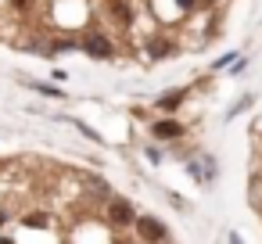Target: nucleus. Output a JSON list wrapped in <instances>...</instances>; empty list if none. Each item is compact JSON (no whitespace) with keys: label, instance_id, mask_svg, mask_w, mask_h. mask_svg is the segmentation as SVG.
Returning a JSON list of instances; mask_svg holds the SVG:
<instances>
[{"label":"nucleus","instance_id":"6","mask_svg":"<svg viewBox=\"0 0 262 244\" xmlns=\"http://www.w3.org/2000/svg\"><path fill=\"white\" fill-rule=\"evenodd\" d=\"M172 51H176V47H172L169 40H155V43H151V54H155V58H169Z\"/></svg>","mask_w":262,"mask_h":244},{"label":"nucleus","instance_id":"5","mask_svg":"<svg viewBox=\"0 0 262 244\" xmlns=\"http://www.w3.org/2000/svg\"><path fill=\"white\" fill-rule=\"evenodd\" d=\"M108 11H112L119 22H129V4H126V0H108Z\"/></svg>","mask_w":262,"mask_h":244},{"label":"nucleus","instance_id":"1","mask_svg":"<svg viewBox=\"0 0 262 244\" xmlns=\"http://www.w3.org/2000/svg\"><path fill=\"white\" fill-rule=\"evenodd\" d=\"M79 47H83L90 58H97V61L115 58V43H112V40H108V33H101V29H86V33L79 36Z\"/></svg>","mask_w":262,"mask_h":244},{"label":"nucleus","instance_id":"9","mask_svg":"<svg viewBox=\"0 0 262 244\" xmlns=\"http://www.w3.org/2000/svg\"><path fill=\"white\" fill-rule=\"evenodd\" d=\"M180 8H183V11H190V8H198V0H180Z\"/></svg>","mask_w":262,"mask_h":244},{"label":"nucleus","instance_id":"3","mask_svg":"<svg viewBox=\"0 0 262 244\" xmlns=\"http://www.w3.org/2000/svg\"><path fill=\"white\" fill-rule=\"evenodd\" d=\"M108 223L129 226V223H137V215H133V208H129L126 201H108Z\"/></svg>","mask_w":262,"mask_h":244},{"label":"nucleus","instance_id":"8","mask_svg":"<svg viewBox=\"0 0 262 244\" xmlns=\"http://www.w3.org/2000/svg\"><path fill=\"white\" fill-rule=\"evenodd\" d=\"M180 101H183V90H180V94H169V97H162V108H176Z\"/></svg>","mask_w":262,"mask_h":244},{"label":"nucleus","instance_id":"2","mask_svg":"<svg viewBox=\"0 0 262 244\" xmlns=\"http://www.w3.org/2000/svg\"><path fill=\"white\" fill-rule=\"evenodd\" d=\"M137 233L144 237V240H151V244H162L165 240V226L158 223V219H151V215H137Z\"/></svg>","mask_w":262,"mask_h":244},{"label":"nucleus","instance_id":"4","mask_svg":"<svg viewBox=\"0 0 262 244\" xmlns=\"http://www.w3.org/2000/svg\"><path fill=\"white\" fill-rule=\"evenodd\" d=\"M155 137H162V140H176V137H183V126H180V122H172V119L155 122Z\"/></svg>","mask_w":262,"mask_h":244},{"label":"nucleus","instance_id":"7","mask_svg":"<svg viewBox=\"0 0 262 244\" xmlns=\"http://www.w3.org/2000/svg\"><path fill=\"white\" fill-rule=\"evenodd\" d=\"M11 8H15V11H22V15H29V11L36 8V0H11Z\"/></svg>","mask_w":262,"mask_h":244}]
</instances>
